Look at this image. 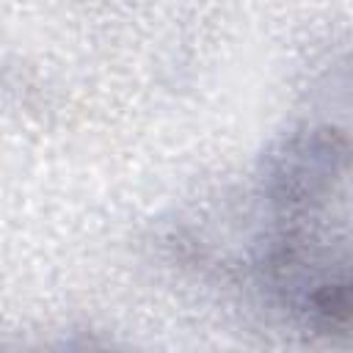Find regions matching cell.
<instances>
[{
	"instance_id": "1",
	"label": "cell",
	"mask_w": 353,
	"mask_h": 353,
	"mask_svg": "<svg viewBox=\"0 0 353 353\" xmlns=\"http://www.w3.org/2000/svg\"><path fill=\"white\" fill-rule=\"evenodd\" d=\"M268 229L259 270L312 325H347V143L334 130L292 135L265 174Z\"/></svg>"
}]
</instances>
